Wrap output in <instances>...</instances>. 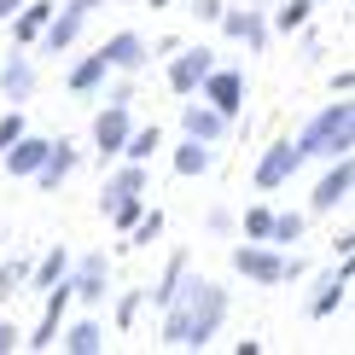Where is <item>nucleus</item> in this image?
<instances>
[{
  "mask_svg": "<svg viewBox=\"0 0 355 355\" xmlns=\"http://www.w3.org/2000/svg\"><path fill=\"white\" fill-rule=\"evenodd\" d=\"M164 327H157V344L164 349H210L221 320H227V286L204 274H187L181 291L169 297V309H157Z\"/></svg>",
  "mask_w": 355,
  "mask_h": 355,
  "instance_id": "obj_1",
  "label": "nucleus"
},
{
  "mask_svg": "<svg viewBox=\"0 0 355 355\" xmlns=\"http://www.w3.org/2000/svg\"><path fill=\"white\" fill-rule=\"evenodd\" d=\"M291 140H297L303 164H309V157H320V164L349 157L355 152V105H349V94H332V105H320Z\"/></svg>",
  "mask_w": 355,
  "mask_h": 355,
  "instance_id": "obj_2",
  "label": "nucleus"
},
{
  "mask_svg": "<svg viewBox=\"0 0 355 355\" xmlns=\"http://www.w3.org/2000/svg\"><path fill=\"white\" fill-rule=\"evenodd\" d=\"M233 274H245L250 286H286V250L268 239H239L233 245Z\"/></svg>",
  "mask_w": 355,
  "mask_h": 355,
  "instance_id": "obj_3",
  "label": "nucleus"
},
{
  "mask_svg": "<svg viewBox=\"0 0 355 355\" xmlns=\"http://www.w3.org/2000/svg\"><path fill=\"white\" fill-rule=\"evenodd\" d=\"M198 99H204V105H216V111L233 123V116L245 111V70L210 64V70H204V82H198Z\"/></svg>",
  "mask_w": 355,
  "mask_h": 355,
  "instance_id": "obj_4",
  "label": "nucleus"
},
{
  "mask_svg": "<svg viewBox=\"0 0 355 355\" xmlns=\"http://www.w3.org/2000/svg\"><path fill=\"white\" fill-rule=\"evenodd\" d=\"M297 169H303V152H297V140L286 135V140H274L268 152L257 157V175H250V181H257V192H279Z\"/></svg>",
  "mask_w": 355,
  "mask_h": 355,
  "instance_id": "obj_5",
  "label": "nucleus"
},
{
  "mask_svg": "<svg viewBox=\"0 0 355 355\" xmlns=\"http://www.w3.org/2000/svg\"><path fill=\"white\" fill-rule=\"evenodd\" d=\"M349 192H355V157H332L327 175H320V187H315V198H309V210L332 216L338 204H349Z\"/></svg>",
  "mask_w": 355,
  "mask_h": 355,
  "instance_id": "obj_6",
  "label": "nucleus"
},
{
  "mask_svg": "<svg viewBox=\"0 0 355 355\" xmlns=\"http://www.w3.org/2000/svg\"><path fill=\"white\" fill-rule=\"evenodd\" d=\"M64 279H70V297H76L82 309H99V303H105V286H111V262H105V250L82 257L76 274H64Z\"/></svg>",
  "mask_w": 355,
  "mask_h": 355,
  "instance_id": "obj_7",
  "label": "nucleus"
},
{
  "mask_svg": "<svg viewBox=\"0 0 355 355\" xmlns=\"http://www.w3.org/2000/svg\"><path fill=\"white\" fill-rule=\"evenodd\" d=\"M70 303H76V297H70V279H53V286H47V309H41L35 332H29L24 344L29 349H53L58 344V327H64V315H70Z\"/></svg>",
  "mask_w": 355,
  "mask_h": 355,
  "instance_id": "obj_8",
  "label": "nucleus"
},
{
  "mask_svg": "<svg viewBox=\"0 0 355 355\" xmlns=\"http://www.w3.org/2000/svg\"><path fill=\"white\" fill-rule=\"evenodd\" d=\"M82 29H87V12L76 6V0H70V6H53V18H47V29H41L35 47H47V53L58 58V53H70V47L82 41Z\"/></svg>",
  "mask_w": 355,
  "mask_h": 355,
  "instance_id": "obj_9",
  "label": "nucleus"
},
{
  "mask_svg": "<svg viewBox=\"0 0 355 355\" xmlns=\"http://www.w3.org/2000/svg\"><path fill=\"white\" fill-rule=\"evenodd\" d=\"M216 64V53L210 47H181V53H175L169 58V94H181V99H192V94H198V82H204V70H210Z\"/></svg>",
  "mask_w": 355,
  "mask_h": 355,
  "instance_id": "obj_10",
  "label": "nucleus"
},
{
  "mask_svg": "<svg viewBox=\"0 0 355 355\" xmlns=\"http://www.w3.org/2000/svg\"><path fill=\"white\" fill-rule=\"evenodd\" d=\"M221 29H227V35L233 41H245V47L250 53H262V47H268V41H274V29H268V12H250V6H221V18H216Z\"/></svg>",
  "mask_w": 355,
  "mask_h": 355,
  "instance_id": "obj_11",
  "label": "nucleus"
},
{
  "mask_svg": "<svg viewBox=\"0 0 355 355\" xmlns=\"http://www.w3.org/2000/svg\"><path fill=\"white\" fill-rule=\"evenodd\" d=\"M135 192H152V169L135 164V157H116V169L105 175V187H99V210L116 198H135Z\"/></svg>",
  "mask_w": 355,
  "mask_h": 355,
  "instance_id": "obj_12",
  "label": "nucleus"
},
{
  "mask_svg": "<svg viewBox=\"0 0 355 355\" xmlns=\"http://www.w3.org/2000/svg\"><path fill=\"white\" fill-rule=\"evenodd\" d=\"M99 58L111 64V76H135V70L146 64V58H152V47H146V41L135 35V29H116V35L105 41V47H99Z\"/></svg>",
  "mask_w": 355,
  "mask_h": 355,
  "instance_id": "obj_13",
  "label": "nucleus"
},
{
  "mask_svg": "<svg viewBox=\"0 0 355 355\" xmlns=\"http://www.w3.org/2000/svg\"><path fill=\"white\" fill-rule=\"evenodd\" d=\"M349 257H338V268L320 279L315 286V297H309V320H327V315H338V309H344V297H349Z\"/></svg>",
  "mask_w": 355,
  "mask_h": 355,
  "instance_id": "obj_14",
  "label": "nucleus"
},
{
  "mask_svg": "<svg viewBox=\"0 0 355 355\" xmlns=\"http://www.w3.org/2000/svg\"><path fill=\"white\" fill-rule=\"evenodd\" d=\"M128 128H135V123H128V105H123V99H105V111L94 116V146H99V157H116V152H123Z\"/></svg>",
  "mask_w": 355,
  "mask_h": 355,
  "instance_id": "obj_15",
  "label": "nucleus"
},
{
  "mask_svg": "<svg viewBox=\"0 0 355 355\" xmlns=\"http://www.w3.org/2000/svg\"><path fill=\"white\" fill-rule=\"evenodd\" d=\"M47 146H53V140H41V135H29V128H24V135L0 152V164H6L12 181H29V175L41 169V157H47Z\"/></svg>",
  "mask_w": 355,
  "mask_h": 355,
  "instance_id": "obj_16",
  "label": "nucleus"
},
{
  "mask_svg": "<svg viewBox=\"0 0 355 355\" xmlns=\"http://www.w3.org/2000/svg\"><path fill=\"white\" fill-rule=\"evenodd\" d=\"M70 175H76V146H70V140H53V146H47V157H41V169L29 175V181H35L41 192H58Z\"/></svg>",
  "mask_w": 355,
  "mask_h": 355,
  "instance_id": "obj_17",
  "label": "nucleus"
},
{
  "mask_svg": "<svg viewBox=\"0 0 355 355\" xmlns=\"http://www.w3.org/2000/svg\"><path fill=\"white\" fill-rule=\"evenodd\" d=\"M181 128H187V135H192V140H210V146H216V140H221V135H227V128H233V123H227V116H221L216 105H204V99H198V94H192V105H181Z\"/></svg>",
  "mask_w": 355,
  "mask_h": 355,
  "instance_id": "obj_18",
  "label": "nucleus"
},
{
  "mask_svg": "<svg viewBox=\"0 0 355 355\" xmlns=\"http://www.w3.org/2000/svg\"><path fill=\"white\" fill-rule=\"evenodd\" d=\"M47 18H53V0H24L18 12H12V47H35L41 41V29H47Z\"/></svg>",
  "mask_w": 355,
  "mask_h": 355,
  "instance_id": "obj_19",
  "label": "nucleus"
},
{
  "mask_svg": "<svg viewBox=\"0 0 355 355\" xmlns=\"http://www.w3.org/2000/svg\"><path fill=\"white\" fill-rule=\"evenodd\" d=\"M0 94H6V105H29V94H35V64L24 58V47L0 64Z\"/></svg>",
  "mask_w": 355,
  "mask_h": 355,
  "instance_id": "obj_20",
  "label": "nucleus"
},
{
  "mask_svg": "<svg viewBox=\"0 0 355 355\" xmlns=\"http://www.w3.org/2000/svg\"><path fill=\"white\" fill-rule=\"evenodd\" d=\"M58 344H64L70 355H99L105 349V320H94V315L70 320V327H58Z\"/></svg>",
  "mask_w": 355,
  "mask_h": 355,
  "instance_id": "obj_21",
  "label": "nucleus"
},
{
  "mask_svg": "<svg viewBox=\"0 0 355 355\" xmlns=\"http://www.w3.org/2000/svg\"><path fill=\"white\" fill-rule=\"evenodd\" d=\"M210 164H216V146H210V140H192V135L175 146V157H169V169L181 175V181H192V175H210Z\"/></svg>",
  "mask_w": 355,
  "mask_h": 355,
  "instance_id": "obj_22",
  "label": "nucleus"
},
{
  "mask_svg": "<svg viewBox=\"0 0 355 355\" xmlns=\"http://www.w3.org/2000/svg\"><path fill=\"white\" fill-rule=\"evenodd\" d=\"M187 274H192V257H187V250H175V257L164 262V274H157V286H146V303H152V309H169V297L181 291Z\"/></svg>",
  "mask_w": 355,
  "mask_h": 355,
  "instance_id": "obj_23",
  "label": "nucleus"
},
{
  "mask_svg": "<svg viewBox=\"0 0 355 355\" xmlns=\"http://www.w3.org/2000/svg\"><path fill=\"white\" fill-rule=\"evenodd\" d=\"M105 76H111V64H105V58H99V47H94L87 58H76V64H70L64 87H70V94H99V87H105Z\"/></svg>",
  "mask_w": 355,
  "mask_h": 355,
  "instance_id": "obj_24",
  "label": "nucleus"
},
{
  "mask_svg": "<svg viewBox=\"0 0 355 355\" xmlns=\"http://www.w3.org/2000/svg\"><path fill=\"white\" fill-rule=\"evenodd\" d=\"M303 233H309V216H303V210H274L268 245H279V250H291V245H303Z\"/></svg>",
  "mask_w": 355,
  "mask_h": 355,
  "instance_id": "obj_25",
  "label": "nucleus"
},
{
  "mask_svg": "<svg viewBox=\"0 0 355 355\" xmlns=\"http://www.w3.org/2000/svg\"><path fill=\"white\" fill-rule=\"evenodd\" d=\"M152 152H164V128H128V140H123V152L116 157H135V164H152Z\"/></svg>",
  "mask_w": 355,
  "mask_h": 355,
  "instance_id": "obj_26",
  "label": "nucleus"
},
{
  "mask_svg": "<svg viewBox=\"0 0 355 355\" xmlns=\"http://www.w3.org/2000/svg\"><path fill=\"white\" fill-rule=\"evenodd\" d=\"M64 274H70V250H64V245H53L47 257H41L35 268H29V286H35V291H47L53 279H64Z\"/></svg>",
  "mask_w": 355,
  "mask_h": 355,
  "instance_id": "obj_27",
  "label": "nucleus"
},
{
  "mask_svg": "<svg viewBox=\"0 0 355 355\" xmlns=\"http://www.w3.org/2000/svg\"><path fill=\"white\" fill-rule=\"evenodd\" d=\"M309 18H315V0H279V12L268 18L274 35H291V29H303Z\"/></svg>",
  "mask_w": 355,
  "mask_h": 355,
  "instance_id": "obj_28",
  "label": "nucleus"
},
{
  "mask_svg": "<svg viewBox=\"0 0 355 355\" xmlns=\"http://www.w3.org/2000/svg\"><path fill=\"white\" fill-rule=\"evenodd\" d=\"M123 239H128V245H140V250H146V245H157V239H164V210H152V204H146L140 221L123 233Z\"/></svg>",
  "mask_w": 355,
  "mask_h": 355,
  "instance_id": "obj_29",
  "label": "nucleus"
},
{
  "mask_svg": "<svg viewBox=\"0 0 355 355\" xmlns=\"http://www.w3.org/2000/svg\"><path fill=\"white\" fill-rule=\"evenodd\" d=\"M146 204H152V198H146V192H135V198H116V204H105L111 227H116V233H128V227H135V221H140V210H146Z\"/></svg>",
  "mask_w": 355,
  "mask_h": 355,
  "instance_id": "obj_30",
  "label": "nucleus"
},
{
  "mask_svg": "<svg viewBox=\"0 0 355 355\" xmlns=\"http://www.w3.org/2000/svg\"><path fill=\"white\" fill-rule=\"evenodd\" d=\"M268 227H274V204H250L245 210V239H268Z\"/></svg>",
  "mask_w": 355,
  "mask_h": 355,
  "instance_id": "obj_31",
  "label": "nucleus"
},
{
  "mask_svg": "<svg viewBox=\"0 0 355 355\" xmlns=\"http://www.w3.org/2000/svg\"><path fill=\"white\" fill-rule=\"evenodd\" d=\"M24 279H29V268H24V262H0V303H6V297H18V286H24Z\"/></svg>",
  "mask_w": 355,
  "mask_h": 355,
  "instance_id": "obj_32",
  "label": "nucleus"
},
{
  "mask_svg": "<svg viewBox=\"0 0 355 355\" xmlns=\"http://www.w3.org/2000/svg\"><path fill=\"white\" fill-rule=\"evenodd\" d=\"M140 303H146V286L140 291H123V303H116V327H123V332L140 320Z\"/></svg>",
  "mask_w": 355,
  "mask_h": 355,
  "instance_id": "obj_33",
  "label": "nucleus"
},
{
  "mask_svg": "<svg viewBox=\"0 0 355 355\" xmlns=\"http://www.w3.org/2000/svg\"><path fill=\"white\" fill-rule=\"evenodd\" d=\"M24 128H29V123H24V105H12L6 116H0V152H6V146H12V140H18V135H24Z\"/></svg>",
  "mask_w": 355,
  "mask_h": 355,
  "instance_id": "obj_34",
  "label": "nucleus"
},
{
  "mask_svg": "<svg viewBox=\"0 0 355 355\" xmlns=\"http://www.w3.org/2000/svg\"><path fill=\"white\" fill-rule=\"evenodd\" d=\"M24 344V332H18V320H0V355H12Z\"/></svg>",
  "mask_w": 355,
  "mask_h": 355,
  "instance_id": "obj_35",
  "label": "nucleus"
},
{
  "mask_svg": "<svg viewBox=\"0 0 355 355\" xmlns=\"http://www.w3.org/2000/svg\"><path fill=\"white\" fill-rule=\"evenodd\" d=\"M192 12H198L204 24H216V18H221V0H192Z\"/></svg>",
  "mask_w": 355,
  "mask_h": 355,
  "instance_id": "obj_36",
  "label": "nucleus"
},
{
  "mask_svg": "<svg viewBox=\"0 0 355 355\" xmlns=\"http://www.w3.org/2000/svg\"><path fill=\"white\" fill-rule=\"evenodd\" d=\"M332 250H338V257H355V233L344 227V233H338V239H332Z\"/></svg>",
  "mask_w": 355,
  "mask_h": 355,
  "instance_id": "obj_37",
  "label": "nucleus"
},
{
  "mask_svg": "<svg viewBox=\"0 0 355 355\" xmlns=\"http://www.w3.org/2000/svg\"><path fill=\"white\" fill-rule=\"evenodd\" d=\"M233 227V210H210V233H227Z\"/></svg>",
  "mask_w": 355,
  "mask_h": 355,
  "instance_id": "obj_38",
  "label": "nucleus"
},
{
  "mask_svg": "<svg viewBox=\"0 0 355 355\" xmlns=\"http://www.w3.org/2000/svg\"><path fill=\"white\" fill-rule=\"evenodd\" d=\"M18 6H24V0H0V24H6V18H12Z\"/></svg>",
  "mask_w": 355,
  "mask_h": 355,
  "instance_id": "obj_39",
  "label": "nucleus"
},
{
  "mask_svg": "<svg viewBox=\"0 0 355 355\" xmlns=\"http://www.w3.org/2000/svg\"><path fill=\"white\" fill-rule=\"evenodd\" d=\"M76 6L87 12V18H94V12H99V6H105V0H76Z\"/></svg>",
  "mask_w": 355,
  "mask_h": 355,
  "instance_id": "obj_40",
  "label": "nucleus"
},
{
  "mask_svg": "<svg viewBox=\"0 0 355 355\" xmlns=\"http://www.w3.org/2000/svg\"><path fill=\"white\" fill-rule=\"evenodd\" d=\"M152 6H175V0H152Z\"/></svg>",
  "mask_w": 355,
  "mask_h": 355,
  "instance_id": "obj_41",
  "label": "nucleus"
},
{
  "mask_svg": "<svg viewBox=\"0 0 355 355\" xmlns=\"http://www.w3.org/2000/svg\"><path fill=\"white\" fill-rule=\"evenodd\" d=\"M315 6H320V0H315Z\"/></svg>",
  "mask_w": 355,
  "mask_h": 355,
  "instance_id": "obj_42",
  "label": "nucleus"
}]
</instances>
